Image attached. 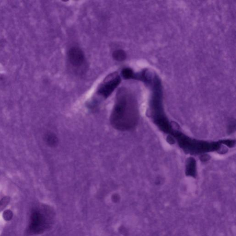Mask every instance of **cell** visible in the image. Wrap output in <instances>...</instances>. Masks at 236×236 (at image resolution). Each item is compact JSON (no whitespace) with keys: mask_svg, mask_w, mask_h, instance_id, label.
<instances>
[{"mask_svg":"<svg viewBox=\"0 0 236 236\" xmlns=\"http://www.w3.org/2000/svg\"><path fill=\"white\" fill-rule=\"evenodd\" d=\"M139 117L138 106L134 98L125 90H120L110 116L112 126L119 131H129L135 127Z\"/></svg>","mask_w":236,"mask_h":236,"instance_id":"obj_1","label":"cell"},{"mask_svg":"<svg viewBox=\"0 0 236 236\" xmlns=\"http://www.w3.org/2000/svg\"><path fill=\"white\" fill-rule=\"evenodd\" d=\"M121 77L117 73H113L108 75L100 85L97 93L104 98L108 97L114 90L121 83Z\"/></svg>","mask_w":236,"mask_h":236,"instance_id":"obj_2","label":"cell"},{"mask_svg":"<svg viewBox=\"0 0 236 236\" xmlns=\"http://www.w3.org/2000/svg\"><path fill=\"white\" fill-rule=\"evenodd\" d=\"M44 223L43 215L38 211H33L30 216L29 232L33 234L41 233L44 229Z\"/></svg>","mask_w":236,"mask_h":236,"instance_id":"obj_3","label":"cell"},{"mask_svg":"<svg viewBox=\"0 0 236 236\" xmlns=\"http://www.w3.org/2000/svg\"><path fill=\"white\" fill-rule=\"evenodd\" d=\"M69 59L70 62L73 66H80L85 62V55L80 48H72L69 51Z\"/></svg>","mask_w":236,"mask_h":236,"instance_id":"obj_4","label":"cell"},{"mask_svg":"<svg viewBox=\"0 0 236 236\" xmlns=\"http://www.w3.org/2000/svg\"><path fill=\"white\" fill-rule=\"evenodd\" d=\"M45 142L48 146L54 147L57 144L58 139L52 133L48 132L44 135Z\"/></svg>","mask_w":236,"mask_h":236,"instance_id":"obj_5","label":"cell"},{"mask_svg":"<svg viewBox=\"0 0 236 236\" xmlns=\"http://www.w3.org/2000/svg\"><path fill=\"white\" fill-rule=\"evenodd\" d=\"M113 57L116 61L122 62L126 58V54L124 50L119 49L114 51L113 53Z\"/></svg>","mask_w":236,"mask_h":236,"instance_id":"obj_6","label":"cell"},{"mask_svg":"<svg viewBox=\"0 0 236 236\" xmlns=\"http://www.w3.org/2000/svg\"><path fill=\"white\" fill-rule=\"evenodd\" d=\"M122 76L126 79H133L135 73L132 70L129 68H125L123 70L122 72Z\"/></svg>","mask_w":236,"mask_h":236,"instance_id":"obj_7","label":"cell"},{"mask_svg":"<svg viewBox=\"0 0 236 236\" xmlns=\"http://www.w3.org/2000/svg\"><path fill=\"white\" fill-rule=\"evenodd\" d=\"M10 198L9 196H5L0 201V211L2 210L9 203Z\"/></svg>","mask_w":236,"mask_h":236,"instance_id":"obj_8","label":"cell"},{"mask_svg":"<svg viewBox=\"0 0 236 236\" xmlns=\"http://www.w3.org/2000/svg\"><path fill=\"white\" fill-rule=\"evenodd\" d=\"M13 216V213L10 210H6L3 212V219L6 221L10 220L12 219Z\"/></svg>","mask_w":236,"mask_h":236,"instance_id":"obj_9","label":"cell"},{"mask_svg":"<svg viewBox=\"0 0 236 236\" xmlns=\"http://www.w3.org/2000/svg\"><path fill=\"white\" fill-rule=\"evenodd\" d=\"M191 161H190V162H189V163H188V167H187V171L189 172V173H191V174H190L191 175H193L194 174V172L195 173V166L194 165V163L193 161H192V160H191Z\"/></svg>","mask_w":236,"mask_h":236,"instance_id":"obj_10","label":"cell"}]
</instances>
